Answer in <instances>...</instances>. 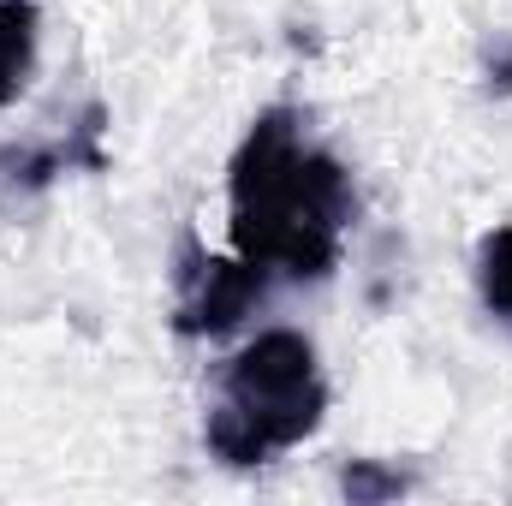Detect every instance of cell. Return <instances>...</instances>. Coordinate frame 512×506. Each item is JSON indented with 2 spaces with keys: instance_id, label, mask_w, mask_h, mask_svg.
<instances>
[{
  "instance_id": "7",
  "label": "cell",
  "mask_w": 512,
  "mask_h": 506,
  "mask_svg": "<svg viewBox=\"0 0 512 506\" xmlns=\"http://www.w3.org/2000/svg\"><path fill=\"white\" fill-rule=\"evenodd\" d=\"M0 167H6L24 191H36V185H48V179L66 167V155H60V149H6Z\"/></svg>"
},
{
  "instance_id": "5",
  "label": "cell",
  "mask_w": 512,
  "mask_h": 506,
  "mask_svg": "<svg viewBox=\"0 0 512 506\" xmlns=\"http://www.w3.org/2000/svg\"><path fill=\"white\" fill-rule=\"evenodd\" d=\"M477 292H483L489 316L512 328V227H495V233L483 239V256H477Z\"/></svg>"
},
{
  "instance_id": "1",
  "label": "cell",
  "mask_w": 512,
  "mask_h": 506,
  "mask_svg": "<svg viewBox=\"0 0 512 506\" xmlns=\"http://www.w3.org/2000/svg\"><path fill=\"white\" fill-rule=\"evenodd\" d=\"M233 251L292 280H322L340 262L352 179L334 155L304 149L286 108H268L233 155Z\"/></svg>"
},
{
  "instance_id": "8",
  "label": "cell",
  "mask_w": 512,
  "mask_h": 506,
  "mask_svg": "<svg viewBox=\"0 0 512 506\" xmlns=\"http://www.w3.org/2000/svg\"><path fill=\"white\" fill-rule=\"evenodd\" d=\"M96 137H102V108H84V120H78V137L60 149L66 155V167H102V149H96Z\"/></svg>"
},
{
  "instance_id": "4",
  "label": "cell",
  "mask_w": 512,
  "mask_h": 506,
  "mask_svg": "<svg viewBox=\"0 0 512 506\" xmlns=\"http://www.w3.org/2000/svg\"><path fill=\"white\" fill-rule=\"evenodd\" d=\"M36 66V0H0V108H12Z\"/></svg>"
},
{
  "instance_id": "2",
  "label": "cell",
  "mask_w": 512,
  "mask_h": 506,
  "mask_svg": "<svg viewBox=\"0 0 512 506\" xmlns=\"http://www.w3.org/2000/svg\"><path fill=\"white\" fill-rule=\"evenodd\" d=\"M221 393H227V411L251 429L268 453L298 447L322 423V405H328V387L316 376V352L292 328L256 334L251 346L227 364Z\"/></svg>"
},
{
  "instance_id": "9",
  "label": "cell",
  "mask_w": 512,
  "mask_h": 506,
  "mask_svg": "<svg viewBox=\"0 0 512 506\" xmlns=\"http://www.w3.org/2000/svg\"><path fill=\"white\" fill-rule=\"evenodd\" d=\"M489 90H501V96H507V90H512V48H507V54H501V66L489 60Z\"/></svg>"
},
{
  "instance_id": "3",
  "label": "cell",
  "mask_w": 512,
  "mask_h": 506,
  "mask_svg": "<svg viewBox=\"0 0 512 506\" xmlns=\"http://www.w3.org/2000/svg\"><path fill=\"white\" fill-rule=\"evenodd\" d=\"M268 286V268L251 262V256H197L191 251V268H185V298H179V334H233L251 304Z\"/></svg>"
},
{
  "instance_id": "6",
  "label": "cell",
  "mask_w": 512,
  "mask_h": 506,
  "mask_svg": "<svg viewBox=\"0 0 512 506\" xmlns=\"http://www.w3.org/2000/svg\"><path fill=\"white\" fill-rule=\"evenodd\" d=\"M340 489H346L352 506H382V501H399V495L411 489V477L393 471V465H382V459H352V465L340 471Z\"/></svg>"
}]
</instances>
